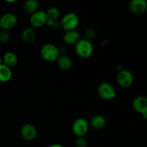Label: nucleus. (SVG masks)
<instances>
[{"label":"nucleus","mask_w":147,"mask_h":147,"mask_svg":"<svg viewBox=\"0 0 147 147\" xmlns=\"http://www.w3.org/2000/svg\"><path fill=\"white\" fill-rule=\"evenodd\" d=\"M10 40V34L8 31L1 30L0 31V42L7 43Z\"/></svg>","instance_id":"obj_20"},{"label":"nucleus","mask_w":147,"mask_h":147,"mask_svg":"<svg viewBox=\"0 0 147 147\" xmlns=\"http://www.w3.org/2000/svg\"><path fill=\"white\" fill-rule=\"evenodd\" d=\"M2 64V57H1V55H0V65Z\"/></svg>","instance_id":"obj_26"},{"label":"nucleus","mask_w":147,"mask_h":147,"mask_svg":"<svg viewBox=\"0 0 147 147\" xmlns=\"http://www.w3.org/2000/svg\"><path fill=\"white\" fill-rule=\"evenodd\" d=\"M129 9L133 14H144L146 11L147 2L146 0H131L129 4Z\"/></svg>","instance_id":"obj_11"},{"label":"nucleus","mask_w":147,"mask_h":147,"mask_svg":"<svg viewBox=\"0 0 147 147\" xmlns=\"http://www.w3.org/2000/svg\"><path fill=\"white\" fill-rule=\"evenodd\" d=\"M46 14H47V18L56 21L60 17V11L59 9H57V7H51V8H50L47 10Z\"/></svg>","instance_id":"obj_19"},{"label":"nucleus","mask_w":147,"mask_h":147,"mask_svg":"<svg viewBox=\"0 0 147 147\" xmlns=\"http://www.w3.org/2000/svg\"><path fill=\"white\" fill-rule=\"evenodd\" d=\"M98 94L102 99L110 100L116 97V93L114 88L107 82H103L98 86Z\"/></svg>","instance_id":"obj_4"},{"label":"nucleus","mask_w":147,"mask_h":147,"mask_svg":"<svg viewBox=\"0 0 147 147\" xmlns=\"http://www.w3.org/2000/svg\"><path fill=\"white\" fill-rule=\"evenodd\" d=\"M2 61L4 62L3 64L11 68V67H14L17 65L18 57H17V55L13 52H7L3 56Z\"/></svg>","instance_id":"obj_14"},{"label":"nucleus","mask_w":147,"mask_h":147,"mask_svg":"<svg viewBox=\"0 0 147 147\" xmlns=\"http://www.w3.org/2000/svg\"><path fill=\"white\" fill-rule=\"evenodd\" d=\"M22 41L27 45H32L37 40V34L34 30L32 28H27L22 33Z\"/></svg>","instance_id":"obj_13"},{"label":"nucleus","mask_w":147,"mask_h":147,"mask_svg":"<svg viewBox=\"0 0 147 147\" xmlns=\"http://www.w3.org/2000/svg\"><path fill=\"white\" fill-rule=\"evenodd\" d=\"M11 77H12V71L11 68L3 63L0 65V82L7 83L11 80Z\"/></svg>","instance_id":"obj_16"},{"label":"nucleus","mask_w":147,"mask_h":147,"mask_svg":"<svg viewBox=\"0 0 147 147\" xmlns=\"http://www.w3.org/2000/svg\"><path fill=\"white\" fill-rule=\"evenodd\" d=\"M89 129V123L87 120L83 118L76 119L72 126V131L76 136L84 137Z\"/></svg>","instance_id":"obj_5"},{"label":"nucleus","mask_w":147,"mask_h":147,"mask_svg":"<svg viewBox=\"0 0 147 147\" xmlns=\"http://www.w3.org/2000/svg\"><path fill=\"white\" fill-rule=\"evenodd\" d=\"M7 2H9V3H13V2H15V0H12V1H7Z\"/></svg>","instance_id":"obj_27"},{"label":"nucleus","mask_w":147,"mask_h":147,"mask_svg":"<svg viewBox=\"0 0 147 147\" xmlns=\"http://www.w3.org/2000/svg\"><path fill=\"white\" fill-rule=\"evenodd\" d=\"M132 108L136 113L142 114L144 119H147V98L145 96H139L135 98L132 102Z\"/></svg>","instance_id":"obj_8"},{"label":"nucleus","mask_w":147,"mask_h":147,"mask_svg":"<svg viewBox=\"0 0 147 147\" xmlns=\"http://www.w3.org/2000/svg\"><path fill=\"white\" fill-rule=\"evenodd\" d=\"M76 53L80 58L87 59L92 55L93 53V46L91 42L86 39H80L76 44Z\"/></svg>","instance_id":"obj_1"},{"label":"nucleus","mask_w":147,"mask_h":147,"mask_svg":"<svg viewBox=\"0 0 147 147\" xmlns=\"http://www.w3.org/2000/svg\"><path fill=\"white\" fill-rule=\"evenodd\" d=\"M116 81L121 87L128 88L131 87L134 82V76L131 71L126 69H121L116 76Z\"/></svg>","instance_id":"obj_6"},{"label":"nucleus","mask_w":147,"mask_h":147,"mask_svg":"<svg viewBox=\"0 0 147 147\" xmlns=\"http://www.w3.org/2000/svg\"><path fill=\"white\" fill-rule=\"evenodd\" d=\"M42 58L47 62H55L60 57V50L55 45L45 44L40 49Z\"/></svg>","instance_id":"obj_2"},{"label":"nucleus","mask_w":147,"mask_h":147,"mask_svg":"<svg viewBox=\"0 0 147 147\" xmlns=\"http://www.w3.org/2000/svg\"><path fill=\"white\" fill-rule=\"evenodd\" d=\"M17 24V17L12 13H6L0 17V28L1 30L9 31Z\"/></svg>","instance_id":"obj_7"},{"label":"nucleus","mask_w":147,"mask_h":147,"mask_svg":"<svg viewBox=\"0 0 147 147\" xmlns=\"http://www.w3.org/2000/svg\"><path fill=\"white\" fill-rule=\"evenodd\" d=\"M60 27H60V23L56 20V21H55L54 24H53V26L51 27V28L53 29V30H58Z\"/></svg>","instance_id":"obj_23"},{"label":"nucleus","mask_w":147,"mask_h":147,"mask_svg":"<svg viewBox=\"0 0 147 147\" xmlns=\"http://www.w3.org/2000/svg\"><path fill=\"white\" fill-rule=\"evenodd\" d=\"M57 65L61 70H67L70 69L73 65L71 59L67 55H60L57 59Z\"/></svg>","instance_id":"obj_18"},{"label":"nucleus","mask_w":147,"mask_h":147,"mask_svg":"<svg viewBox=\"0 0 147 147\" xmlns=\"http://www.w3.org/2000/svg\"><path fill=\"white\" fill-rule=\"evenodd\" d=\"M20 134L23 139L30 142L35 139L37 134V131L36 128L33 125L30 124V123H26L22 126L21 130H20Z\"/></svg>","instance_id":"obj_10"},{"label":"nucleus","mask_w":147,"mask_h":147,"mask_svg":"<svg viewBox=\"0 0 147 147\" xmlns=\"http://www.w3.org/2000/svg\"><path fill=\"white\" fill-rule=\"evenodd\" d=\"M79 17L76 13L70 12L65 14L60 21V27L65 32L76 30L79 24Z\"/></svg>","instance_id":"obj_3"},{"label":"nucleus","mask_w":147,"mask_h":147,"mask_svg":"<svg viewBox=\"0 0 147 147\" xmlns=\"http://www.w3.org/2000/svg\"><path fill=\"white\" fill-rule=\"evenodd\" d=\"M47 16L45 11L42 10H38L31 15L30 18V22L34 27H41L45 25L47 20Z\"/></svg>","instance_id":"obj_9"},{"label":"nucleus","mask_w":147,"mask_h":147,"mask_svg":"<svg viewBox=\"0 0 147 147\" xmlns=\"http://www.w3.org/2000/svg\"><path fill=\"white\" fill-rule=\"evenodd\" d=\"M54 22H55L54 20H50V19H47V22H46V25H47L48 27H51L52 26H53V24H54Z\"/></svg>","instance_id":"obj_24"},{"label":"nucleus","mask_w":147,"mask_h":147,"mask_svg":"<svg viewBox=\"0 0 147 147\" xmlns=\"http://www.w3.org/2000/svg\"><path fill=\"white\" fill-rule=\"evenodd\" d=\"M95 36H96V30L93 28H91V27L88 28L85 32V37H86L85 39L86 40L90 41V40L94 38Z\"/></svg>","instance_id":"obj_21"},{"label":"nucleus","mask_w":147,"mask_h":147,"mask_svg":"<svg viewBox=\"0 0 147 147\" xmlns=\"http://www.w3.org/2000/svg\"><path fill=\"white\" fill-rule=\"evenodd\" d=\"M48 147H64L63 145L60 144H52Z\"/></svg>","instance_id":"obj_25"},{"label":"nucleus","mask_w":147,"mask_h":147,"mask_svg":"<svg viewBox=\"0 0 147 147\" xmlns=\"http://www.w3.org/2000/svg\"><path fill=\"white\" fill-rule=\"evenodd\" d=\"M80 40V34L77 30L65 32L63 36V40L65 43L69 45H76Z\"/></svg>","instance_id":"obj_12"},{"label":"nucleus","mask_w":147,"mask_h":147,"mask_svg":"<svg viewBox=\"0 0 147 147\" xmlns=\"http://www.w3.org/2000/svg\"><path fill=\"white\" fill-rule=\"evenodd\" d=\"M39 2L37 0H27L23 6L24 11L27 14H32L38 11Z\"/></svg>","instance_id":"obj_17"},{"label":"nucleus","mask_w":147,"mask_h":147,"mask_svg":"<svg viewBox=\"0 0 147 147\" xmlns=\"http://www.w3.org/2000/svg\"><path fill=\"white\" fill-rule=\"evenodd\" d=\"M88 142L85 137H78L76 141V147H88Z\"/></svg>","instance_id":"obj_22"},{"label":"nucleus","mask_w":147,"mask_h":147,"mask_svg":"<svg viewBox=\"0 0 147 147\" xmlns=\"http://www.w3.org/2000/svg\"><path fill=\"white\" fill-rule=\"evenodd\" d=\"M90 124L92 128L99 130V129L104 128V126H106V119H105L104 116H101V115H96L90 119Z\"/></svg>","instance_id":"obj_15"}]
</instances>
